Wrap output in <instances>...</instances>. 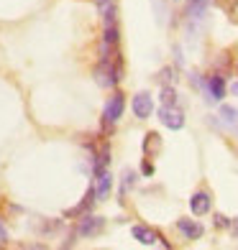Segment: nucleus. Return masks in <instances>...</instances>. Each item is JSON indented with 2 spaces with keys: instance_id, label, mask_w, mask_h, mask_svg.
I'll use <instances>...</instances> for the list:
<instances>
[{
  "instance_id": "1",
  "label": "nucleus",
  "mask_w": 238,
  "mask_h": 250,
  "mask_svg": "<svg viewBox=\"0 0 238 250\" xmlns=\"http://www.w3.org/2000/svg\"><path fill=\"white\" fill-rule=\"evenodd\" d=\"M123 107H126V97L120 92H116L108 102H105V110H103V123H105V130H110L113 123H118L123 115Z\"/></svg>"
},
{
  "instance_id": "2",
  "label": "nucleus",
  "mask_w": 238,
  "mask_h": 250,
  "mask_svg": "<svg viewBox=\"0 0 238 250\" xmlns=\"http://www.w3.org/2000/svg\"><path fill=\"white\" fill-rule=\"evenodd\" d=\"M159 120H162L169 130H179L185 128V115L177 105H162L159 107Z\"/></svg>"
},
{
  "instance_id": "3",
  "label": "nucleus",
  "mask_w": 238,
  "mask_h": 250,
  "mask_svg": "<svg viewBox=\"0 0 238 250\" xmlns=\"http://www.w3.org/2000/svg\"><path fill=\"white\" fill-rule=\"evenodd\" d=\"M118 66L113 62H100L97 69H95V82L100 87H116L118 84Z\"/></svg>"
},
{
  "instance_id": "4",
  "label": "nucleus",
  "mask_w": 238,
  "mask_h": 250,
  "mask_svg": "<svg viewBox=\"0 0 238 250\" xmlns=\"http://www.w3.org/2000/svg\"><path fill=\"white\" fill-rule=\"evenodd\" d=\"M131 235H133L141 245H156V243H162L164 248H172L156 230H151V227H146V225H133V227H131Z\"/></svg>"
},
{
  "instance_id": "5",
  "label": "nucleus",
  "mask_w": 238,
  "mask_h": 250,
  "mask_svg": "<svg viewBox=\"0 0 238 250\" xmlns=\"http://www.w3.org/2000/svg\"><path fill=\"white\" fill-rule=\"evenodd\" d=\"M154 112V100L149 92H139L133 97V115L139 118V120H146Z\"/></svg>"
},
{
  "instance_id": "6",
  "label": "nucleus",
  "mask_w": 238,
  "mask_h": 250,
  "mask_svg": "<svg viewBox=\"0 0 238 250\" xmlns=\"http://www.w3.org/2000/svg\"><path fill=\"white\" fill-rule=\"evenodd\" d=\"M105 227V220L103 217H93V214H85L82 220H79V227H77V235H82V237H93L97 235L100 230Z\"/></svg>"
},
{
  "instance_id": "7",
  "label": "nucleus",
  "mask_w": 238,
  "mask_h": 250,
  "mask_svg": "<svg viewBox=\"0 0 238 250\" xmlns=\"http://www.w3.org/2000/svg\"><path fill=\"white\" fill-rule=\"evenodd\" d=\"M213 207V199L208 191H195V194L190 197V209L192 214H197V217H202V214H208Z\"/></svg>"
},
{
  "instance_id": "8",
  "label": "nucleus",
  "mask_w": 238,
  "mask_h": 250,
  "mask_svg": "<svg viewBox=\"0 0 238 250\" xmlns=\"http://www.w3.org/2000/svg\"><path fill=\"white\" fill-rule=\"evenodd\" d=\"M177 230L182 232L187 240H197V237H202V225L197 222V220H187V217H182V220H177Z\"/></svg>"
},
{
  "instance_id": "9",
  "label": "nucleus",
  "mask_w": 238,
  "mask_h": 250,
  "mask_svg": "<svg viewBox=\"0 0 238 250\" xmlns=\"http://www.w3.org/2000/svg\"><path fill=\"white\" fill-rule=\"evenodd\" d=\"M95 181H97V184H95V194H97V199H108L110 187H113V176L103 168V171H97V174H95Z\"/></svg>"
},
{
  "instance_id": "10",
  "label": "nucleus",
  "mask_w": 238,
  "mask_h": 250,
  "mask_svg": "<svg viewBox=\"0 0 238 250\" xmlns=\"http://www.w3.org/2000/svg\"><path fill=\"white\" fill-rule=\"evenodd\" d=\"M97 199V194H95V187H90L87 189V194H85V199L77 204V207H72V209H67V217H79V214H85L90 207H93V202Z\"/></svg>"
},
{
  "instance_id": "11",
  "label": "nucleus",
  "mask_w": 238,
  "mask_h": 250,
  "mask_svg": "<svg viewBox=\"0 0 238 250\" xmlns=\"http://www.w3.org/2000/svg\"><path fill=\"white\" fill-rule=\"evenodd\" d=\"M208 5H210V0H190L187 3V18H202L208 13Z\"/></svg>"
},
{
  "instance_id": "12",
  "label": "nucleus",
  "mask_w": 238,
  "mask_h": 250,
  "mask_svg": "<svg viewBox=\"0 0 238 250\" xmlns=\"http://www.w3.org/2000/svg\"><path fill=\"white\" fill-rule=\"evenodd\" d=\"M220 118H223V123L228 125V128H236V125H238V112L231 105H223L220 107Z\"/></svg>"
},
{
  "instance_id": "13",
  "label": "nucleus",
  "mask_w": 238,
  "mask_h": 250,
  "mask_svg": "<svg viewBox=\"0 0 238 250\" xmlns=\"http://www.w3.org/2000/svg\"><path fill=\"white\" fill-rule=\"evenodd\" d=\"M156 79H159V84H162V87H169V84L174 82V69H172V66H164Z\"/></svg>"
},
{
  "instance_id": "14",
  "label": "nucleus",
  "mask_w": 238,
  "mask_h": 250,
  "mask_svg": "<svg viewBox=\"0 0 238 250\" xmlns=\"http://www.w3.org/2000/svg\"><path fill=\"white\" fill-rule=\"evenodd\" d=\"M162 102H164V105H177V89L172 84L162 87Z\"/></svg>"
},
{
  "instance_id": "15",
  "label": "nucleus",
  "mask_w": 238,
  "mask_h": 250,
  "mask_svg": "<svg viewBox=\"0 0 238 250\" xmlns=\"http://www.w3.org/2000/svg\"><path fill=\"white\" fill-rule=\"evenodd\" d=\"M103 41H105V43H110V46H116V43H118V26H108V28H105Z\"/></svg>"
},
{
  "instance_id": "16",
  "label": "nucleus",
  "mask_w": 238,
  "mask_h": 250,
  "mask_svg": "<svg viewBox=\"0 0 238 250\" xmlns=\"http://www.w3.org/2000/svg\"><path fill=\"white\" fill-rule=\"evenodd\" d=\"M154 146H159V133H146V143H143V153H151Z\"/></svg>"
},
{
  "instance_id": "17",
  "label": "nucleus",
  "mask_w": 238,
  "mask_h": 250,
  "mask_svg": "<svg viewBox=\"0 0 238 250\" xmlns=\"http://www.w3.org/2000/svg\"><path fill=\"white\" fill-rule=\"evenodd\" d=\"M133 179H136V174L131 171V168H126V171H123V187H120V194H126V191L133 187Z\"/></svg>"
},
{
  "instance_id": "18",
  "label": "nucleus",
  "mask_w": 238,
  "mask_h": 250,
  "mask_svg": "<svg viewBox=\"0 0 238 250\" xmlns=\"http://www.w3.org/2000/svg\"><path fill=\"white\" fill-rule=\"evenodd\" d=\"M215 227H231V220L225 214H215Z\"/></svg>"
},
{
  "instance_id": "19",
  "label": "nucleus",
  "mask_w": 238,
  "mask_h": 250,
  "mask_svg": "<svg viewBox=\"0 0 238 250\" xmlns=\"http://www.w3.org/2000/svg\"><path fill=\"white\" fill-rule=\"evenodd\" d=\"M141 171H143V174H146V176H151V174H154V166H151V164H149V161H146V164H143V166H141Z\"/></svg>"
},
{
  "instance_id": "20",
  "label": "nucleus",
  "mask_w": 238,
  "mask_h": 250,
  "mask_svg": "<svg viewBox=\"0 0 238 250\" xmlns=\"http://www.w3.org/2000/svg\"><path fill=\"white\" fill-rule=\"evenodd\" d=\"M231 232H233V237H238V217L231 222Z\"/></svg>"
},
{
  "instance_id": "21",
  "label": "nucleus",
  "mask_w": 238,
  "mask_h": 250,
  "mask_svg": "<svg viewBox=\"0 0 238 250\" xmlns=\"http://www.w3.org/2000/svg\"><path fill=\"white\" fill-rule=\"evenodd\" d=\"M93 3H95V5H100V8H103V5H108V3H113V0H93Z\"/></svg>"
},
{
  "instance_id": "22",
  "label": "nucleus",
  "mask_w": 238,
  "mask_h": 250,
  "mask_svg": "<svg viewBox=\"0 0 238 250\" xmlns=\"http://www.w3.org/2000/svg\"><path fill=\"white\" fill-rule=\"evenodd\" d=\"M231 92H233V95H236V97H238V79H236V82H233V84H231Z\"/></svg>"
}]
</instances>
